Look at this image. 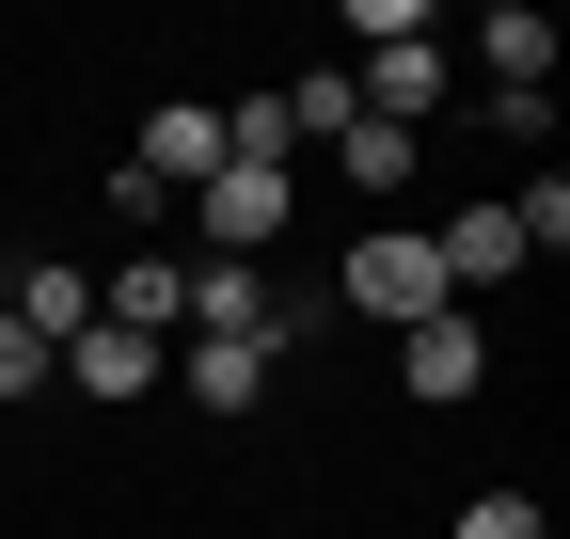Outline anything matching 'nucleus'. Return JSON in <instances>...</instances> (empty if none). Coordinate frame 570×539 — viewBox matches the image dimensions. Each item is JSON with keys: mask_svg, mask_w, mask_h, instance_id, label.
I'll list each match as a JSON object with an SVG mask.
<instances>
[{"mask_svg": "<svg viewBox=\"0 0 570 539\" xmlns=\"http://www.w3.org/2000/svg\"><path fill=\"white\" fill-rule=\"evenodd\" d=\"M175 317L223 333V350H285V333H317V302H285L269 270H238V254H190V270H175Z\"/></svg>", "mask_w": 570, "mask_h": 539, "instance_id": "f257e3e1", "label": "nucleus"}, {"mask_svg": "<svg viewBox=\"0 0 570 539\" xmlns=\"http://www.w3.org/2000/svg\"><path fill=\"white\" fill-rule=\"evenodd\" d=\"M348 302H365V317H444V254H428L412 223H365V238H348Z\"/></svg>", "mask_w": 570, "mask_h": 539, "instance_id": "f03ea898", "label": "nucleus"}, {"mask_svg": "<svg viewBox=\"0 0 570 539\" xmlns=\"http://www.w3.org/2000/svg\"><path fill=\"white\" fill-rule=\"evenodd\" d=\"M285 190L302 175H254V159H223L190 190V223H206V254H238V270H269V238H285Z\"/></svg>", "mask_w": 570, "mask_h": 539, "instance_id": "7ed1b4c3", "label": "nucleus"}, {"mask_svg": "<svg viewBox=\"0 0 570 539\" xmlns=\"http://www.w3.org/2000/svg\"><path fill=\"white\" fill-rule=\"evenodd\" d=\"M206 175H223V111H159V127H142V159H127V207L142 223H159V190H206Z\"/></svg>", "mask_w": 570, "mask_h": 539, "instance_id": "20e7f679", "label": "nucleus"}, {"mask_svg": "<svg viewBox=\"0 0 570 539\" xmlns=\"http://www.w3.org/2000/svg\"><path fill=\"white\" fill-rule=\"evenodd\" d=\"M396 381L428 396V413H460V396L491 381V333H475L460 302H444V317H412V333H396Z\"/></svg>", "mask_w": 570, "mask_h": 539, "instance_id": "39448f33", "label": "nucleus"}, {"mask_svg": "<svg viewBox=\"0 0 570 539\" xmlns=\"http://www.w3.org/2000/svg\"><path fill=\"white\" fill-rule=\"evenodd\" d=\"M0 317H17L32 350L63 365V350H80V333H96V286H80V270H32V286H0Z\"/></svg>", "mask_w": 570, "mask_h": 539, "instance_id": "423d86ee", "label": "nucleus"}, {"mask_svg": "<svg viewBox=\"0 0 570 539\" xmlns=\"http://www.w3.org/2000/svg\"><path fill=\"white\" fill-rule=\"evenodd\" d=\"M63 381H80V396H111V413H127V396L159 381V333H127V317H96L80 350H63Z\"/></svg>", "mask_w": 570, "mask_h": 539, "instance_id": "0eeeda50", "label": "nucleus"}, {"mask_svg": "<svg viewBox=\"0 0 570 539\" xmlns=\"http://www.w3.org/2000/svg\"><path fill=\"white\" fill-rule=\"evenodd\" d=\"M428 254H444V302H460V286H508V270H523V238H508V207H460V223L428 238Z\"/></svg>", "mask_w": 570, "mask_h": 539, "instance_id": "6e6552de", "label": "nucleus"}, {"mask_svg": "<svg viewBox=\"0 0 570 539\" xmlns=\"http://www.w3.org/2000/svg\"><path fill=\"white\" fill-rule=\"evenodd\" d=\"M190 396H206V413H254V396H269V350H223V333H190Z\"/></svg>", "mask_w": 570, "mask_h": 539, "instance_id": "1a4fd4ad", "label": "nucleus"}, {"mask_svg": "<svg viewBox=\"0 0 570 539\" xmlns=\"http://www.w3.org/2000/svg\"><path fill=\"white\" fill-rule=\"evenodd\" d=\"M175 270H190V254H142V270H111V286H96V317H127V333H175Z\"/></svg>", "mask_w": 570, "mask_h": 539, "instance_id": "9d476101", "label": "nucleus"}, {"mask_svg": "<svg viewBox=\"0 0 570 539\" xmlns=\"http://www.w3.org/2000/svg\"><path fill=\"white\" fill-rule=\"evenodd\" d=\"M302 127H317V144H348V127H365V96H348V63H317V80H285V144H302Z\"/></svg>", "mask_w": 570, "mask_h": 539, "instance_id": "9b49d317", "label": "nucleus"}, {"mask_svg": "<svg viewBox=\"0 0 570 539\" xmlns=\"http://www.w3.org/2000/svg\"><path fill=\"white\" fill-rule=\"evenodd\" d=\"M460 539H539V492H475V508H460Z\"/></svg>", "mask_w": 570, "mask_h": 539, "instance_id": "f8f14e48", "label": "nucleus"}, {"mask_svg": "<svg viewBox=\"0 0 570 539\" xmlns=\"http://www.w3.org/2000/svg\"><path fill=\"white\" fill-rule=\"evenodd\" d=\"M32 381H48V350H32L17 317H0V396H32Z\"/></svg>", "mask_w": 570, "mask_h": 539, "instance_id": "ddd939ff", "label": "nucleus"}]
</instances>
